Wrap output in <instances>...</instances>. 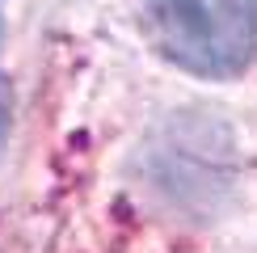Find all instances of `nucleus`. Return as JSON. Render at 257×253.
Instances as JSON below:
<instances>
[{"mask_svg":"<svg viewBox=\"0 0 257 253\" xmlns=\"http://www.w3.org/2000/svg\"><path fill=\"white\" fill-rule=\"evenodd\" d=\"M156 47L194 76H240L257 55V0H148Z\"/></svg>","mask_w":257,"mask_h":253,"instance_id":"1","label":"nucleus"}]
</instances>
